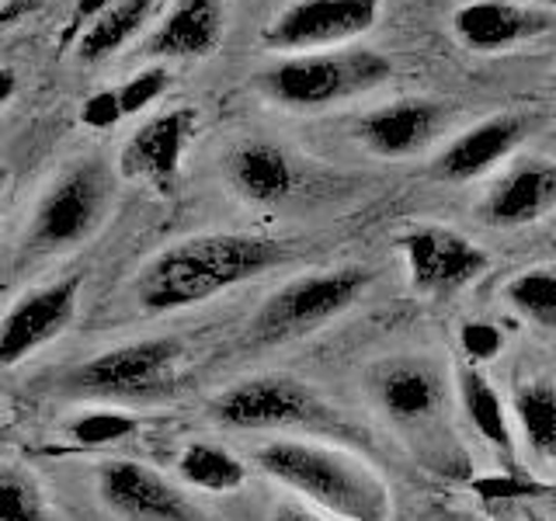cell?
<instances>
[{
    "mask_svg": "<svg viewBox=\"0 0 556 521\" xmlns=\"http://www.w3.org/2000/svg\"><path fill=\"white\" fill-rule=\"evenodd\" d=\"M292 260L286 240L254 233H202L161 251L136 275V300L150 313H174Z\"/></svg>",
    "mask_w": 556,
    "mask_h": 521,
    "instance_id": "1",
    "label": "cell"
},
{
    "mask_svg": "<svg viewBox=\"0 0 556 521\" xmlns=\"http://www.w3.org/2000/svg\"><path fill=\"white\" fill-rule=\"evenodd\" d=\"M459 396H463V410L473 421V428L491 442L497 452H504L508 459H515V439H511V424H508V410H504V399L497 390L486 382V376L469 365L459 372Z\"/></svg>",
    "mask_w": 556,
    "mask_h": 521,
    "instance_id": "21",
    "label": "cell"
},
{
    "mask_svg": "<svg viewBox=\"0 0 556 521\" xmlns=\"http://www.w3.org/2000/svg\"><path fill=\"white\" fill-rule=\"evenodd\" d=\"M170 87V74L164 66H150V69H139V74H132L129 80H122L118 87H109L112 98H115V109L118 115H136L150 109V104L156 98H164V91Z\"/></svg>",
    "mask_w": 556,
    "mask_h": 521,
    "instance_id": "27",
    "label": "cell"
},
{
    "mask_svg": "<svg viewBox=\"0 0 556 521\" xmlns=\"http://www.w3.org/2000/svg\"><path fill=\"white\" fill-rule=\"evenodd\" d=\"M526 132H529V122L521 115L508 112V115L483 118L473 129H466L463 136L452 139V143L434 156L431 174L439 181H452V185L473 181L491 167H497L504 156H511L515 147L526 139Z\"/></svg>",
    "mask_w": 556,
    "mask_h": 521,
    "instance_id": "15",
    "label": "cell"
},
{
    "mask_svg": "<svg viewBox=\"0 0 556 521\" xmlns=\"http://www.w3.org/2000/svg\"><path fill=\"white\" fill-rule=\"evenodd\" d=\"M223 39V4L219 0H174L161 25L143 46L147 56L161 60H202L213 56Z\"/></svg>",
    "mask_w": 556,
    "mask_h": 521,
    "instance_id": "17",
    "label": "cell"
},
{
    "mask_svg": "<svg viewBox=\"0 0 556 521\" xmlns=\"http://www.w3.org/2000/svg\"><path fill=\"white\" fill-rule=\"evenodd\" d=\"M257 469L344 521H390V494L379 476L338 448L317 442H268Z\"/></svg>",
    "mask_w": 556,
    "mask_h": 521,
    "instance_id": "2",
    "label": "cell"
},
{
    "mask_svg": "<svg viewBox=\"0 0 556 521\" xmlns=\"http://www.w3.org/2000/svg\"><path fill=\"white\" fill-rule=\"evenodd\" d=\"M139 431V421L122 410H94V414H80L74 421L66 424V434L74 439L77 445L87 448H101V445H115L122 439Z\"/></svg>",
    "mask_w": 556,
    "mask_h": 521,
    "instance_id": "25",
    "label": "cell"
},
{
    "mask_svg": "<svg viewBox=\"0 0 556 521\" xmlns=\"http://www.w3.org/2000/svg\"><path fill=\"white\" fill-rule=\"evenodd\" d=\"M271 521H324V518L309 514V511H303V508H295V504H286V508H278V511H275Z\"/></svg>",
    "mask_w": 556,
    "mask_h": 521,
    "instance_id": "31",
    "label": "cell"
},
{
    "mask_svg": "<svg viewBox=\"0 0 556 521\" xmlns=\"http://www.w3.org/2000/svg\"><path fill=\"white\" fill-rule=\"evenodd\" d=\"M382 0H292L261 31V42L275 52H324L372 31Z\"/></svg>",
    "mask_w": 556,
    "mask_h": 521,
    "instance_id": "8",
    "label": "cell"
},
{
    "mask_svg": "<svg viewBox=\"0 0 556 521\" xmlns=\"http://www.w3.org/2000/svg\"><path fill=\"white\" fill-rule=\"evenodd\" d=\"M477 494L483 500H504V497H532L539 494L543 486L535 480H526V476H486V480H477Z\"/></svg>",
    "mask_w": 556,
    "mask_h": 521,
    "instance_id": "29",
    "label": "cell"
},
{
    "mask_svg": "<svg viewBox=\"0 0 556 521\" xmlns=\"http://www.w3.org/2000/svg\"><path fill=\"white\" fill-rule=\"evenodd\" d=\"M515 417L535 456L556 462V382H521L515 390Z\"/></svg>",
    "mask_w": 556,
    "mask_h": 521,
    "instance_id": "22",
    "label": "cell"
},
{
    "mask_svg": "<svg viewBox=\"0 0 556 521\" xmlns=\"http://www.w3.org/2000/svg\"><path fill=\"white\" fill-rule=\"evenodd\" d=\"M161 8V0H115L112 8H104L91 25L80 31V39L74 42L77 60L87 66H98L104 60H112L115 52L132 42L143 25L150 22V14Z\"/></svg>",
    "mask_w": 556,
    "mask_h": 521,
    "instance_id": "20",
    "label": "cell"
},
{
    "mask_svg": "<svg viewBox=\"0 0 556 521\" xmlns=\"http://www.w3.org/2000/svg\"><path fill=\"white\" fill-rule=\"evenodd\" d=\"M39 0H4V22L8 25H14V17L17 14H25V11H31Z\"/></svg>",
    "mask_w": 556,
    "mask_h": 521,
    "instance_id": "32",
    "label": "cell"
},
{
    "mask_svg": "<svg viewBox=\"0 0 556 521\" xmlns=\"http://www.w3.org/2000/svg\"><path fill=\"white\" fill-rule=\"evenodd\" d=\"M213 417L233 431H348L341 417L292 376H254L213 399Z\"/></svg>",
    "mask_w": 556,
    "mask_h": 521,
    "instance_id": "6",
    "label": "cell"
},
{
    "mask_svg": "<svg viewBox=\"0 0 556 521\" xmlns=\"http://www.w3.org/2000/svg\"><path fill=\"white\" fill-rule=\"evenodd\" d=\"M504 295L526 320L556 330V268H532L515 275Z\"/></svg>",
    "mask_w": 556,
    "mask_h": 521,
    "instance_id": "24",
    "label": "cell"
},
{
    "mask_svg": "<svg viewBox=\"0 0 556 521\" xmlns=\"http://www.w3.org/2000/svg\"><path fill=\"white\" fill-rule=\"evenodd\" d=\"M445 109L428 98H400L382 104V109L358 118L355 136L358 143L387 161H404V156L421 153L434 136L445 129Z\"/></svg>",
    "mask_w": 556,
    "mask_h": 521,
    "instance_id": "14",
    "label": "cell"
},
{
    "mask_svg": "<svg viewBox=\"0 0 556 521\" xmlns=\"http://www.w3.org/2000/svg\"><path fill=\"white\" fill-rule=\"evenodd\" d=\"M112 4H115V0H77L74 11H70V22H66V28H63V35H60L63 52H66V49H74V42L80 39V31H84L87 25H91L104 8H112Z\"/></svg>",
    "mask_w": 556,
    "mask_h": 521,
    "instance_id": "30",
    "label": "cell"
},
{
    "mask_svg": "<svg viewBox=\"0 0 556 521\" xmlns=\"http://www.w3.org/2000/svg\"><path fill=\"white\" fill-rule=\"evenodd\" d=\"M393 63L372 49H324L300 52L257 74V87L275 104L295 112H317L344 98H355L387 84Z\"/></svg>",
    "mask_w": 556,
    "mask_h": 521,
    "instance_id": "4",
    "label": "cell"
},
{
    "mask_svg": "<svg viewBox=\"0 0 556 521\" xmlns=\"http://www.w3.org/2000/svg\"><path fill=\"white\" fill-rule=\"evenodd\" d=\"M191 132H195V112L191 109H170V112L153 115L122 143V153H118L122 178L143 181L161 191V195H167V191H174V185H178Z\"/></svg>",
    "mask_w": 556,
    "mask_h": 521,
    "instance_id": "11",
    "label": "cell"
},
{
    "mask_svg": "<svg viewBox=\"0 0 556 521\" xmlns=\"http://www.w3.org/2000/svg\"><path fill=\"white\" fill-rule=\"evenodd\" d=\"M178 473L188 486L208 494H230L248 480V466L219 445L195 442L178 456Z\"/></svg>",
    "mask_w": 556,
    "mask_h": 521,
    "instance_id": "23",
    "label": "cell"
},
{
    "mask_svg": "<svg viewBox=\"0 0 556 521\" xmlns=\"http://www.w3.org/2000/svg\"><path fill=\"white\" fill-rule=\"evenodd\" d=\"M369 386L376 404L400 424H421L442 407V379L421 358L382 361Z\"/></svg>",
    "mask_w": 556,
    "mask_h": 521,
    "instance_id": "18",
    "label": "cell"
},
{
    "mask_svg": "<svg viewBox=\"0 0 556 521\" xmlns=\"http://www.w3.org/2000/svg\"><path fill=\"white\" fill-rule=\"evenodd\" d=\"M526 521H543V518H526Z\"/></svg>",
    "mask_w": 556,
    "mask_h": 521,
    "instance_id": "34",
    "label": "cell"
},
{
    "mask_svg": "<svg viewBox=\"0 0 556 521\" xmlns=\"http://www.w3.org/2000/svg\"><path fill=\"white\" fill-rule=\"evenodd\" d=\"M529 4H543V8H549V11H556V0H529Z\"/></svg>",
    "mask_w": 556,
    "mask_h": 521,
    "instance_id": "33",
    "label": "cell"
},
{
    "mask_svg": "<svg viewBox=\"0 0 556 521\" xmlns=\"http://www.w3.org/2000/svg\"><path fill=\"white\" fill-rule=\"evenodd\" d=\"M223 167L230 188L251 205H282L300 185L292 156L271 143H243L226 153Z\"/></svg>",
    "mask_w": 556,
    "mask_h": 521,
    "instance_id": "19",
    "label": "cell"
},
{
    "mask_svg": "<svg viewBox=\"0 0 556 521\" xmlns=\"http://www.w3.org/2000/svg\"><path fill=\"white\" fill-rule=\"evenodd\" d=\"M115 199L112 170L101 161H80L66 167L56 181L46 188L31 213V223L22 237V257L39 260L52 254H66L91 240Z\"/></svg>",
    "mask_w": 556,
    "mask_h": 521,
    "instance_id": "3",
    "label": "cell"
},
{
    "mask_svg": "<svg viewBox=\"0 0 556 521\" xmlns=\"http://www.w3.org/2000/svg\"><path fill=\"white\" fill-rule=\"evenodd\" d=\"M452 31L473 52H501L556 31V11L529 0H469L452 14Z\"/></svg>",
    "mask_w": 556,
    "mask_h": 521,
    "instance_id": "13",
    "label": "cell"
},
{
    "mask_svg": "<svg viewBox=\"0 0 556 521\" xmlns=\"http://www.w3.org/2000/svg\"><path fill=\"white\" fill-rule=\"evenodd\" d=\"M98 494L112 511L132 521H202L178 486L153 473L150 466L129 459L104 462L98 469Z\"/></svg>",
    "mask_w": 556,
    "mask_h": 521,
    "instance_id": "12",
    "label": "cell"
},
{
    "mask_svg": "<svg viewBox=\"0 0 556 521\" xmlns=\"http://www.w3.org/2000/svg\"><path fill=\"white\" fill-rule=\"evenodd\" d=\"M181 344L174 338L132 341L122 347L94 355L80 369L66 376L70 390L112 396V399H147L174 386V369H178Z\"/></svg>",
    "mask_w": 556,
    "mask_h": 521,
    "instance_id": "7",
    "label": "cell"
},
{
    "mask_svg": "<svg viewBox=\"0 0 556 521\" xmlns=\"http://www.w3.org/2000/svg\"><path fill=\"white\" fill-rule=\"evenodd\" d=\"M80 289L84 275H66L49 285L28 289L22 300H14L4 313V327H0V365L14 369L17 361H25L52 338H60L77 317Z\"/></svg>",
    "mask_w": 556,
    "mask_h": 521,
    "instance_id": "9",
    "label": "cell"
},
{
    "mask_svg": "<svg viewBox=\"0 0 556 521\" xmlns=\"http://www.w3.org/2000/svg\"><path fill=\"white\" fill-rule=\"evenodd\" d=\"M459 344H463V355L473 361V365H483L501 355L504 347V334L494 327V323H483V320H469L463 323L459 330Z\"/></svg>",
    "mask_w": 556,
    "mask_h": 521,
    "instance_id": "28",
    "label": "cell"
},
{
    "mask_svg": "<svg viewBox=\"0 0 556 521\" xmlns=\"http://www.w3.org/2000/svg\"><path fill=\"white\" fill-rule=\"evenodd\" d=\"M556 205V161H526L511 167L504 178L486 191L480 202V219L486 226H526L543 219Z\"/></svg>",
    "mask_w": 556,
    "mask_h": 521,
    "instance_id": "16",
    "label": "cell"
},
{
    "mask_svg": "<svg viewBox=\"0 0 556 521\" xmlns=\"http://www.w3.org/2000/svg\"><path fill=\"white\" fill-rule=\"evenodd\" d=\"M400 251H404L410 285L425 295H445L456 292L486 271L491 257H486L477 243H469L463 233L445 230V226H421L400 237Z\"/></svg>",
    "mask_w": 556,
    "mask_h": 521,
    "instance_id": "10",
    "label": "cell"
},
{
    "mask_svg": "<svg viewBox=\"0 0 556 521\" xmlns=\"http://www.w3.org/2000/svg\"><path fill=\"white\" fill-rule=\"evenodd\" d=\"M372 271L348 265L334 271H317L292 278L289 285L271 292L265 306L251 320V341L254 344H286L295 338H306L324 323L338 320L344 309H352L362 292L369 289Z\"/></svg>",
    "mask_w": 556,
    "mask_h": 521,
    "instance_id": "5",
    "label": "cell"
},
{
    "mask_svg": "<svg viewBox=\"0 0 556 521\" xmlns=\"http://www.w3.org/2000/svg\"><path fill=\"white\" fill-rule=\"evenodd\" d=\"M46 504L35 480L22 469L8 466L0 473V521H42Z\"/></svg>",
    "mask_w": 556,
    "mask_h": 521,
    "instance_id": "26",
    "label": "cell"
}]
</instances>
